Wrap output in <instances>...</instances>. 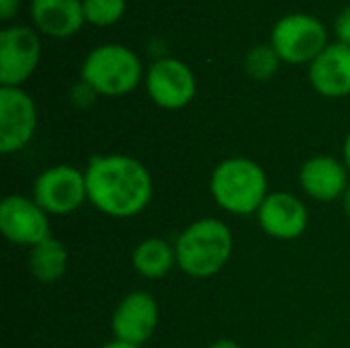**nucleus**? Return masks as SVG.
Wrapping results in <instances>:
<instances>
[{
  "label": "nucleus",
  "mask_w": 350,
  "mask_h": 348,
  "mask_svg": "<svg viewBox=\"0 0 350 348\" xmlns=\"http://www.w3.org/2000/svg\"><path fill=\"white\" fill-rule=\"evenodd\" d=\"M100 348H142V347H133V345H127V343H121V340H113V343H107L105 347Z\"/></svg>",
  "instance_id": "a878e982"
},
{
  "label": "nucleus",
  "mask_w": 350,
  "mask_h": 348,
  "mask_svg": "<svg viewBox=\"0 0 350 348\" xmlns=\"http://www.w3.org/2000/svg\"><path fill=\"white\" fill-rule=\"evenodd\" d=\"M84 178L88 201L109 217H135L152 201V174L137 158L125 154L92 156Z\"/></svg>",
  "instance_id": "f257e3e1"
},
{
  "label": "nucleus",
  "mask_w": 350,
  "mask_h": 348,
  "mask_svg": "<svg viewBox=\"0 0 350 348\" xmlns=\"http://www.w3.org/2000/svg\"><path fill=\"white\" fill-rule=\"evenodd\" d=\"M146 88L150 98L168 111H176L187 107L197 94V80L193 70L176 59L162 57L154 62L146 76Z\"/></svg>",
  "instance_id": "1a4fd4ad"
},
{
  "label": "nucleus",
  "mask_w": 350,
  "mask_h": 348,
  "mask_svg": "<svg viewBox=\"0 0 350 348\" xmlns=\"http://www.w3.org/2000/svg\"><path fill=\"white\" fill-rule=\"evenodd\" d=\"M174 252L183 273L195 279H209L232 258L234 236L221 219L203 217L180 232Z\"/></svg>",
  "instance_id": "f03ea898"
},
{
  "label": "nucleus",
  "mask_w": 350,
  "mask_h": 348,
  "mask_svg": "<svg viewBox=\"0 0 350 348\" xmlns=\"http://www.w3.org/2000/svg\"><path fill=\"white\" fill-rule=\"evenodd\" d=\"M18 2L21 0H0V18L10 21L18 10Z\"/></svg>",
  "instance_id": "4be33fe9"
},
{
  "label": "nucleus",
  "mask_w": 350,
  "mask_h": 348,
  "mask_svg": "<svg viewBox=\"0 0 350 348\" xmlns=\"http://www.w3.org/2000/svg\"><path fill=\"white\" fill-rule=\"evenodd\" d=\"M96 96H98V92H96L90 84H86L84 80H80V82L72 88V103H74L78 109L90 107V105L96 101Z\"/></svg>",
  "instance_id": "aec40b11"
},
{
  "label": "nucleus",
  "mask_w": 350,
  "mask_h": 348,
  "mask_svg": "<svg viewBox=\"0 0 350 348\" xmlns=\"http://www.w3.org/2000/svg\"><path fill=\"white\" fill-rule=\"evenodd\" d=\"M209 348H242L238 343L230 340V338H221V340H215L213 345H209Z\"/></svg>",
  "instance_id": "5701e85b"
},
{
  "label": "nucleus",
  "mask_w": 350,
  "mask_h": 348,
  "mask_svg": "<svg viewBox=\"0 0 350 348\" xmlns=\"http://www.w3.org/2000/svg\"><path fill=\"white\" fill-rule=\"evenodd\" d=\"M271 45L287 64H312L330 43L322 21L310 14H289L277 21Z\"/></svg>",
  "instance_id": "39448f33"
},
{
  "label": "nucleus",
  "mask_w": 350,
  "mask_h": 348,
  "mask_svg": "<svg viewBox=\"0 0 350 348\" xmlns=\"http://www.w3.org/2000/svg\"><path fill=\"white\" fill-rule=\"evenodd\" d=\"M279 64H281V57H279V53L275 51V47L271 43L252 47L246 53V59H244L246 74L252 80H258V82L271 80L275 76V72L279 70Z\"/></svg>",
  "instance_id": "a211bd4d"
},
{
  "label": "nucleus",
  "mask_w": 350,
  "mask_h": 348,
  "mask_svg": "<svg viewBox=\"0 0 350 348\" xmlns=\"http://www.w3.org/2000/svg\"><path fill=\"white\" fill-rule=\"evenodd\" d=\"M33 199L47 215H68L76 211L88 201L84 172L70 164L45 168L33 183Z\"/></svg>",
  "instance_id": "423d86ee"
},
{
  "label": "nucleus",
  "mask_w": 350,
  "mask_h": 348,
  "mask_svg": "<svg viewBox=\"0 0 350 348\" xmlns=\"http://www.w3.org/2000/svg\"><path fill=\"white\" fill-rule=\"evenodd\" d=\"M158 304L148 291H133L125 295L113 312L111 328L115 340L142 347L158 328Z\"/></svg>",
  "instance_id": "9b49d317"
},
{
  "label": "nucleus",
  "mask_w": 350,
  "mask_h": 348,
  "mask_svg": "<svg viewBox=\"0 0 350 348\" xmlns=\"http://www.w3.org/2000/svg\"><path fill=\"white\" fill-rule=\"evenodd\" d=\"M342 209H345V213L350 217V185L349 189L345 191V195H342Z\"/></svg>",
  "instance_id": "393cba45"
},
{
  "label": "nucleus",
  "mask_w": 350,
  "mask_h": 348,
  "mask_svg": "<svg viewBox=\"0 0 350 348\" xmlns=\"http://www.w3.org/2000/svg\"><path fill=\"white\" fill-rule=\"evenodd\" d=\"M133 269L146 279H162L176 265L174 246L162 238H148L139 242L131 254Z\"/></svg>",
  "instance_id": "f3484780"
},
{
  "label": "nucleus",
  "mask_w": 350,
  "mask_h": 348,
  "mask_svg": "<svg viewBox=\"0 0 350 348\" xmlns=\"http://www.w3.org/2000/svg\"><path fill=\"white\" fill-rule=\"evenodd\" d=\"M0 232L16 246H37L51 238L49 215L33 197L8 195L0 203Z\"/></svg>",
  "instance_id": "6e6552de"
},
{
  "label": "nucleus",
  "mask_w": 350,
  "mask_h": 348,
  "mask_svg": "<svg viewBox=\"0 0 350 348\" xmlns=\"http://www.w3.org/2000/svg\"><path fill=\"white\" fill-rule=\"evenodd\" d=\"M31 18L49 37H70L86 23L82 0H31Z\"/></svg>",
  "instance_id": "2eb2a0df"
},
{
  "label": "nucleus",
  "mask_w": 350,
  "mask_h": 348,
  "mask_svg": "<svg viewBox=\"0 0 350 348\" xmlns=\"http://www.w3.org/2000/svg\"><path fill=\"white\" fill-rule=\"evenodd\" d=\"M82 4L86 23H92L96 27H109L117 23L127 6L125 0H82Z\"/></svg>",
  "instance_id": "6ab92c4d"
},
{
  "label": "nucleus",
  "mask_w": 350,
  "mask_h": 348,
  "mask_svg": "<svg viewBox=\"0 0 350 348\" xmlns=\"http://www.w3.org/2000/svg\"><path fill=\"white\" fill-rule=\"evenodd\" d=\"M41 59V41L37 31L25 25L0 31V84L21 86L33 76Z\"/></svg>",
  "instance_id": "0eeeda50"
},
{
  "label": "nucleus",
  "mask_w": 350,
  "mask_h": 348,
  "mask_svg": "<svg viewBox=\"0 0 350 348\" xmlns=\"http://www.w3.org/2000/svg\"><path fill=\"white\" fill-rule=\"evenodd\" d=\"M82 80L103 96H123L142 80V62L125 45L107 43L94 47L82 64Z\"/></svg>",
  "instance_id": "20e7f679"
},
{
  "label": "nucleus",
  "mask_w": 350,
  "mask_h": 348,
  "mask_svg": "<svg viewBox=\"0 0 350 348\" xmlns=\"http://www.w3.org/2000/svg\"><path fill=\"white\" fill-rule=\"evenodd\" d=\"M256 217L262 232L275 240H295L308 230L310 224L306 203L287 191L269 193L256 211Z\"/></svg>",
  "instance_id": "f8f14e48"
},
{
  "label": "nucleus",
  "mask_w": 350,
  "mask_h": 348,
  "mask_svg": "<svg viewBox=\"0 0 350 348\" xmlns=\"http://www.w3.org/2000/svg\"><path fill=\"white\" fill-rule=\"evenodd\" d=\"M342 152H345V164H347V168H349V172H350V131H349V135H347V139H345V148H342Z\"/></svg>",
  "instance_id": "b1692460"
},
{
  "label": "nucleus",
  "mask_w": 350,
  "mask_h": 348,
  "mask_svg": "<svg viewBox=\"0 0 350 348\" xmlns=\"http://www.w3.org/2000/svg\"><path fill=\"white\" fill-rule=\"evenodd\" d=\"M37 107L35 101L18 86L0 88V152L14 154L35 135Z\"/></svg>",
  "instance_id": "9d476101"
},
{
  "label": "nucleus",
  "mask_w": 350,
  "mask_h": 348,
  "mask_svg": "<svg viewBox=\"0 0 350 348\" xmlns=\"http://www.w3.org/2000/svg\"><path fill=\"white\" fill-rule=\"evenodd\" d=\"M334 31H336L338 43L350 45V6H347L345 10H340V14L336 16Z\"/></svg>",
  "instance_id": "412c9836"
},
{
  "label": "nucleus",
  "mask_w": 350,
  "mask_h": 348,
  "mask_svg": "<svg viewBox=\"0 0 350 348\" xmlns=\"http://www.w3.org/2000/svg\"><path fill=\"white\" fill-rule=\"evenodd\" d=\"M29 271L45 285L57 283L68 271V250L57 238H47L29 250Z\"/></svg>",
  "instance_id": "dca6fc26"
},
{
  "label": "nucleus",
  "mask_w": 350,
  "mask_h": 348,
  "mask_svg": "<svg viewBox=\"0 0 350 348\" xmlns=\"http://www.w3.org/2000/svg\"><path fill=\"white\" fill-rule=\"evenodd\" d=\"M299 185L308 197L330 203L342 199L349 189V168L334 156H314L299 170Z\"/></svg>",
  "instance_id": "ddd939ff"
},
{
  "label": "nucleus",
  "mask_w": 350,
  "mask_h": 348,
  "mask_svg": "<svg viewBox=\"0 0 350 348\" xmlns=\"http://www.w3.org/2000/svg\"><path fill=\"white\" fill-rule=\"evenodd\" d=\"M310 82L328 98L350 94V45L330 43L310 64Z\"/></svg>",
  "instance_id": "4468645a"
},
{
  "label": "nucleus",
  "mask_w": 350,
  "mask_h": 348,
  "mask_svg": "<svg viewBox=\"0 0 350 348\" xmlns=\"http://www.w3.org/2000/svg\"><path fill=\"white\" fill-rule=\"evenodd\" d=\"M215 203L234 215H250L269 197V180L262 166L250 158H228L213 168L209 180Z\"/></svg>",
  "instance_id": "7ed1b4c3"
}]
</instances>
